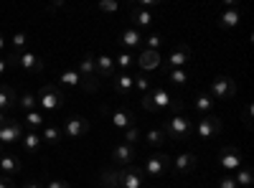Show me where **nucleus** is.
<instances>
[{
    "instance_id": "f257e3e1",
    "label": "nucleus",
    "mask_w": 254,
    "mask_h": 188,
    "mask_svg": "<svg viewBox=\"0 0 254 188\" xmlns=\"http://www.w3.org/2000/svg\"><path fill=\"white\" fill-rule=\"evenodd\" d=\"M160 130L165 132L168 142H186V140H190V135H193V122H190L188 117H183V115H171L163 122Z\"/></svg>"
},
{
    "instance_id": "f03ea898",
    "label": "nucleus",
    "mask_w": 254,
    "mask_h": 188,
    "mask_svg": "<svg viewBox=\"0 0 254 188\" xmlns=\"http://www.w3.org/2000/svg\"><path fill=\"white\" fill-rule=\"evenodd\" d=\"M36 102L38 107L44 112H56L64 107V102H66V94H64L56 84H44L38 92H36Z\"/></svg>"
},
{
    "instance_id": "7ed1b4c3",
    "label": "nucleus",
    "mask_w": 254,
    "mask_h": 188,
    "mask_svg": "<svg viewBox=\"0 0 254 188\" xmlns=\"http://www.w3.org/2000/svg\"><path fill=\"white\" fill-rule=\"evenodd\" d=\"M173 102V94L168 92L163 84H155L150 92H145L140 104H142V110L145 112H160V110H168V104Z\"/></svg>"
},
{
    "instance_id": "20e7f679",
    "label": "nucleus",
    "mask_w": 254,
    "mask_h": 188,
    "mask_svg": "<svg viewBox=\"0 0 254 188\" xmlns=\"http://www.w3.org/2000/svg\"><path fill=\"white\" fill-rule=\"evenodd\" d=\"M8 64H15L18 69H23L26 74H41L44 71V61H41L38 54L33 51H23V54H10Z\"/></svg>"
},
{
    "instance_id": "39448f33",
    "label": "nucleus",
    "mask_w": 254,
    "mask_h": 188,
    "mask_svg": "<svg viewBox=\"0 0 254 188\" xmlns=\"http://www.w3.org/2000/svg\"><path fill=\"white\" fill-rule=\"evenodd\" d=\"M237 81L226 76V74H219L214 81H211V87H208V97L211 99H231V97H237Z\"/></svg>"
},
{
    "instance_id": "423d86ee",
    "label": "nucleus",
    "mask_w": 254,
    "mask_h": 188,
    "mask_svg": "<svg viewBox=\"0 0 254 188\" xmlns=\"http://www.w3.org/2000/svg\"><path fill=\"white\" fill-rule=\"evenodd\" d=\"M221 130H224V120H221L219 115H214V112H208V115H203V117L198 120L196 135H198L201 140H211V137H216Z\"/></svg>"
},
{
    "instance_id": "0eeeda50",
    "label": "nucleus",
    "mask_w": 254,
    "mask_h": 188,
    "mask_svg": "<svg viewBox=\"0 0 254 188\" xmlns=\"http://www.w3.org/2000/svg\"><path fill=\"white\" fill-rule=\"evenodd\" d=\"M171 155L168 153H155V155H150L145 163H142V171L147 173V176H153V178H158V176H165L168 171H171Z\"/></svg>"
},
{
    "instance_id": "6e6552de",
    "label": "nucleus",
    "mask_w": 254,
    "mask_h": 188,
    "mask_svg": "<svg viewBox=\"0 0 254 188\" xmlns=\"http://www.w3.org/2000/svg\"><path fill=\"white\" fill-rule=\"evenodd\" d=\"M89 120L87 117H81V115H74V117H69L66 122H64V127H61V132L66 135V137H71V140H76V137H84L89 132Z\"/></svg>"
},
{
    "instance_id": "1a4fd4ad",
    "label": "nucleus",
    "mask_w": 254,
    "mask_h": 188,
    "mask_svg": "<svg viewBox=\"0 0 254 188\" xmlns=\"http://www.w3.org/2000/svg\"><path fill=\"white\" fill-rule=\"evenodd\" d=\"M190 59H193L190 49H188L186 44H178V46L171 51V56H168V59L163 61V69H165V71H171V69H183Z\"/></svg>"
},
{
    "instance_id": "9d476101",
    "label": "nucleus",
    "mask_w": 254,
    "mask_h": 188,
    "mask_svg": "<svg viewBox=\"0 0 254 188\" xmlns=\"http://www.w3.org/2000/svg\"><path fill=\"white\" fill-rule=\"evenodd\" d=\"M137 158V145H127V142H120L117 148L112 150V163L115 168H127V165H132Z\"/></svg>"
},
{
    "instance_id": "9b49d317",
    "label": "nucleus",
    "mask_w": 254,
    "mask_h": 188,
    "mask_svg": "<svg viewBox=\"0 0 254 188\" xmlns=\"http://www.w3.org/2000/svg\"><path fill=\"white\" fill-rule=\"evenodd\" d=\"M216 160H219V165H221L224 171H239L242 168V153H239V148H234V145L221 148L219 155H216Z\"/></svg>"
},
{
    "instance_id": "f8f14e48",
    "label": "nucleus",
    "mask_w": 254,
    "mask_h": 188,
    "mask_svg": "<svg viewBox=\"0 0 254 188\" xmlns=\"http://www.w3.org/2000/svg\"><path fill=\"white\" fill-rule=\"evenodd\" d=\"M171 168H173L176 173H181V176H186V173H193V171L198 168V153L188 150V153L176 155V158L171 160Z\"/></svg>"
},
{
    "instance_id": "ddd939ff",
    "label": "nucleus",
    "mask_w": 254,
    "mask_h": 188,
    "mask_svg": "<svg viewBox=\"0 0 254 188\" xmlns=\"http://www.w3.org/2000/svg\"><path fill=\"white\" fill-rule=\"evenodd\" d=\"M120 171V188H142L145 181H142V168L137 165H127V168H117Z\"/></svg>"
},
{
    "instance_id": "4468645a",
    "label": "nucleus",
    "mask_w": 254,
    "mask_h": 188,
    "mask_svg": "<svg viewBox=\"0 0 254 188\" xmlns=\"http://www.w3.org/2000/svg\"><path fill=\"white\" fill-rule=\"evenodd\" d=\"M23 137V122L18 120H8L3 127H0V145H15Z\"/></svg>"
},
{
    "instance_id": "2eb2a0df",
    "label": "nucleus",
    "mask_w": 254,
    "mask_h": 188,
    "mask_svg": "<svg viewBox=\"0 0 254 188\" xmlns=\"http://www.w3.org/2000/svg\"><path fill=\"white\" fill-rule=\"evenodd\" d=\"M110 117H112V125H115L117 130H127V127H132V125H137L135 112H132V110H127V107H117V110H112Z\"/></svg>"
},
{
    "instance_id": "dca6fc26",
    "label": "nucleus",
    "mask_w": 254,
    "mask_h": 188,
    "mask_svg": "<svg viewBox=\"0 0 254 188\" xmlns=\"http://www.w3.org/2000/svg\"><path fill=\"white\" fill-rule=\"evenodd\" d=\"M94 64H97V76H99V79H115V76H117L115 59H112L110 54H99V56H94Z\"/></svg>"
},
{
    "instance_id": "f3484780",
    "label": "nucleus",
    "mask_w": 254,
    "mask_h": 188,
    "mask_svg": "<svg viewBox=\"0 0 254 188\" xmlns=\"http://www.w3.org/2000/svg\"><path fill=\"white\" fill-rule=\"evenodd\" d=\"M18 107V94L10 84L0 81V112H15Z\"/></svg>"
},
{
    "instance_id": "a211bd4d",
    "label": "nucleus",
    "mask_w": 254,
    "mask_h": 188,
    "mask_svg": "<svg viewBox=\"0 0 254 188\" xmlns=\"http://www.w3.org/2000/svg\"><path fill=\"white\" fill-rule=\"evenodd\" d=\"M130 20H132V28H145V26H150L153 23V10L150 8H142L137 3L130 5Z\"/></svg>"
},
{
    "instance_id": "6ab92c4d",
    "label": "nucleus",
    "mask_w": 254,
    "mask_h": 188,
    "mask_svg": "<svg viewBox=\"0 0 254 188\" xmlns=\"http://www.w3.org/2000/svg\"><path fill=\"white\" fill-rule=\"evenodd\" d=\"M163 64V59H160V51H150V49H145L137 54V66L142 71H153Z\"/></svg>"
},
{
    "instance_id": "aec40b11",
    "label": "nucleus",
    "mask_w": 254,
    "mask_h": 188,
    "mask_svg": "<svg viewBox=\"0 0 254 188\" xmlns=\"http://www.w3.org/2000/svg\"><path fill=\"white\" fill-rule=\"evenodd\" d=\"M112 81H115L112 87H115V92H117L120 97H130L132 89H135V74H125V71H122V74H117Z\"/></svg>"
},
{
    "instance_id": "412c9836",
    "label": "nucleus",
    "mask_w": 254,
    "mask_h": 188,
    "mask_svg": "<svg viewBox=\"0 0 254 188\" xmlns=\"http://www.w3.org/2000/svg\"><path fill=\"white\" fill-rule=\"evenodd\" d=\"M23 171V163H20V158L18 155H10V153H5V155H0V173L3 176H15V173H20Z\"/></svg>"
},
{
    "instance_id": "4be33fe9",
    "label": "nucleus",
    "mask_w": 254,
    "mask_h": 188,
    "mask_svg": "<svg viewBox=\"0 0 254 188\" xmlns=\"http://www.w3.org/2000/svg\"><path fill=\"white\" fill-rule=\"evenodd\" d=\"M115 66L122 69L125 74H132V69L137 66V56H135L132 51H117V56H115Z\"/></svg>"
},
{
    "instance_id": "5701e85b",
    "label": "nucleus",
    "mask_w": 254,
    "mask_h": 188,
    "mask_svg": "<svg viewBox=\"0 0 254 188\" xmlns=\"http://www.w3.org/2000/svg\"><path fill=\"white\" fill-rule=\"evenodd\" d=\"M239 20H242V13H239V8H234V5H229L221 15H219V28H237L239 26Z\"/></svg>"
},
{
    "instance_id": "b1692460",
    "label": "nucleus",
    "mask_w": 254,
    "mask_h": 188,
    "mask_svg": "<svg viewBox=\"0 0 254 188\" xmlns=\"http://www.w3.org/2000/svg\"><path fill=\"white\" fill-rule=\"evenodd\" d=\"M120 44H122L127 51H135V49L142 44V36H140L137 28H125V31L120 33Z\"/></svg>"
},
{
    "instance_id": "393cba45",
    "label": "nucleus",
    "mask_w": 254,
    "mask_h": 188,
    "mask_svg": "<svg viewBox=\"0 0 254 188\" xmlns=\"http://www.w3.org/2000/svg\"><path fill=\"white\" fill-rule=\"evenodd\" d=\"M99 188H120V171L115 168H104L102 173H99V183H97Z\"/></svg>"
},
{
    "instance_id": "a878e982",
    "label": "nucleus",
    "mask_w": 254,
    "mask_h": 188,
    "mask_svg": "<svg viewBox=\"0 0 254 188\" xmlns=\"http://www.w3.org/2000/svg\"><path fill=\"white\" fill-rule=\"evenodd\" d=\"M64 140V132L59 125H44V135H41V142H46V145H59Z\"/></svg>"
},
{
    "instance_id": "bb28decb",
    "label": "nucleus",
    "mask_w": 254,
    "mask_h": 188,
    "mask_svg": "<svg viewBox=\"0 0 254 188\" xmlns=\"http://www.w3.org/2000/svg\"><path fill=\"white\" fill-rule=\"evenodd\" d=\"M56 81H59L61 87H79V84H81V76H79L76 69H64V71L56 76Z\"/></svg>"
},
{
    "instance_id": "cd10ccee",
    "label": "nucleus",
    "mask_w": 254,
    "mask_h": 188,
    "mask_svg": "<svg viewBox=\"0 0 254 188\" xmlns=\"http://www.w3.org/2000/svg\"><path fill=\"white\" fill-rule=\"evenodd\" d=\"M165 142H168V137L160 127H150L145 132V145H150V148H163Z\"/></svg>"
},
{
    "instance_id": "c85d7f7f",
    "label": "nucleus",
    "mask_w": 254,
    "mask_h": 188,
    "mask_svg": "<svg viewBox=\"0 0 254 188\" xmlns=\"http://www.w3.org/2000/svg\"><path fill=\"white\" fill-rule=\"evenodd\" d=\"M28 44H31V33H26V31H18V33H13V38H10L13 54H23Z\"/></svg>"
},
{
    "instance_id": "c756f323",
    "label": "nucleus",
    "mask_w": 254,
    "mask_h": 188,
    "mask_svg": "<svg viewBox=\"0 0 254 188\" xmlns=\"http://www.w3.org/2000/svg\"><path fill=\"white\" fill-rule=\"evenodd\" d=\"M36 104H38L36 102V94L33 92H23V94H18V107L15 110H20V112L26 115V112H33L36 110Z\"/></svg>"
},
{
    "instance_id": "7c9ffc66",
    "label": "nucleus",
    "mask_w": 254,
    "mask_h": 188,
    "mask_svg": "<svg viewBox=\"0 0 254 188\" xmlns=\"http://www.w3.org/2000/svg\"><path fill=\"white\" fill-rule=\"evenodd\" d=\"M20 145H23V150H26V153H36V150L41 148V137L36 135V130L23 132V137H20Z\"/></svg>"
},
{
    "instance_id": "2f4dec72",
    "label": "nucleus",
    "mask_w": 254,
    "mask_h": 188,
    "mask_svg": "<svg viewBox=\"0 0 254 188\" xmlns=\"http://www.w3.org/2000/svg\"><path fill=\"white\" fill-rule=\"evenodd\" d=\"M23 120H26V125H28L31 130H36V127H44V125L49 122V120H46V115H44V112H38V110L26 112V115H23Z\"/></svg>"
},
{
    "instance_id": "473e14b6",
    "label": "nucleus",
    "mask_w": 254,
    "mask_h": 188,
    "mask_svg": "<svg viewBox=\"0 0 254 188\" xmlns=\"http://www.w3.org/2000/svg\"><path fill=\"white\" fill-rule=\"evenodd\" d=\"M165 74H168V81L176 84V87H183V84H188V81H190V74L186 69H171V71H165Z\"/></svg>"
},
{
    "instance_id": "72a5a7b5",
    "label": "nucleus",
    "mask_w": 254,
    "mask_h": 188,
    "mask_svg": "<svg viewBox=\"0 0 254 188\" xmlns=\"http://www.w3.org/2000/svg\"><path fill=\"white\" fill-rule=\"evenodd\" d=\"M211 107H214V99L208 97V92H198V94H196V112L208 115V112H211Z\"/></svg>"
},
{
    "instance_id": "f704fd0d",
    "label": "nucleus",
    "mask_w": 254,
    "mask_h": 188,
    "mask_svg": "<svg viewBox=\"0 0 254 188\" xmlns=\"http://www.w3.org/2000/svg\"><path fill=\"white\" fill-rule=\"evenodd\" d=\"M234 183H237L239 188H252V183H254V173H252L249 168H239Z\"/></svg>"
},
{
    "instance_id": "c9c22d12",
    "label": "nucleus",
    "mask_w": 254,
    "mask_h": 188,
    "mask_svg": "<svg viewBox=\"0 0 254 188\" xmlns=\"http://www.w3.org/2000/svg\"><path fill=\"white\" fill-rule=\"evenodd\" d=\"M140 137H142V132H140L137 125H132V127H127V130H122V142H127V145H137Z\"/></svg>"
},
{
    "instance_id": "e433bc0d",
    "label": "nucleus",
    "mask_w": 254,
    "mask_h": 188,
    "mask_svg": "<svg viewBox=\"0 0 254 188\" xmlns=\"http://www.w3.org/2000/svg\"><path fill=\"white\" fill-rule=\"evenodd\" d=\"M135 89H137V92H142V94H145V92H150V89H153L150 79H147L145 74H137V76H135Z\"/></svg>"
},
{
    "instance_id": "4c0bfd02",
    "label": "nucleus",
    "mask_w": 254,
    "mask_h": 188,
    "mask_svg": "<svg viewBox=\"0 0 254 188\" xmlns=\"http://www.w3.org/2000/svg\"><path fill=\"white\" fill-rule=\"evenodd\" d=\"M97 8H99L102 13H117V10H120V3H117V0H102Z\"/></svg>"
},
{
    "instance_id": "58836bf2",
    "label": "nucleus",
    "mask_w": 254,
    "mask_h": 188,
    "mask_svg": "<svg viewBox=\"0 0 254 188\" xmlns=\"http://www.w3.org/2000/svg\"><path fill=\"white\" fill-rule=\"evenodd\" d=\"M145 44H147V49H150V51H158L160 44H163V36H160V33H153V36H147Z\"/></svg>"
},
{
    "instance_id": "ea45409f",
    "label": "nucleus",
    "mask_w": 254,
    "mask_h": 188,
    "mask_svg": "<svg viewBox=\"0 0 254 188\" xmlns=\"http://www.w3.org/2000/svg\"><path fill=\"white\" fill-rule=\"evenodd\" d=\"M183 107H186L183 99H181V97H173V102L168 104V112H171V115H181V112H183Z\"/></svg>"
},
{
    "instance_id": "a19ab883",
    "label": "nucleus",
    "mask_w": 254,
    "mask_h": 188,
    "mask_svg": "<svg viewBox=\"0 0 254 188\" xmlns=\"http://www.w3.org/2000/svg\"><path fill=\"white\" fill-rule=\"evenodd\" d=\"M46 188H71V183L69 181H61V178H54V181L46 183Z\"/></svg>"
},
{
    "instance_id": "79ce46f5",
    "label": "nucleus",
    "mask_w": 254,
    "mask_h": 188,
    "mask_svg": "<svg viewBox=\"0 0 254 188\" xmlns=\"http://www.w3.org/2000/svg\"><path fill=\"white\" fill-rule=\"evenodd\" d=\"M216 188H239L237 183H234V178H219V183H216Z\"/></svg>"
},
{
    "instance_id": "37998d69",
    "label": "nucleus",
    "mask_w": 254,
    "mask_h": 188,
    "mask_svg": "<svg viewBox=\"0 0 254 188\" xmlns=\"http://www.w3.org/2000/svg\"><path fill=\"white\" fill-rule=\"evenodd\" d=\"M0 188H15L13 178H10V176H3V173H0Z\"/></svg>"
},
{
    "instance_id": "c03bdc74",
    "label": "nucleus",
    "mask_w": 254,
    "mask_h": 188,
    "mask_svg": "<svg viewBox=\"0 0 254 188\" xmlns=\"http://www.w3.org/2000/svg\"><path fill=\"white\" fill-rule=\"evenodd\" d=\"M20 188H44V183H38V181H26V183H20Z\"/></svg>"
},
{
    "instance_id": "a18cd8bd",
    "label": "nucleus",
    "mask_w": 254,
    "mask_h": 188,
    "mask_svg": "<svg viewBox=\"0 0 254 188\" xmlns=\"http://www.w3.org/2000/svg\"><path fill=\"white\" fill-rule=\"evenodd\" d=\"M5 71H8V59H3V56H0V79L5 76Z\"/></svg>"
},
{
    "instance_id": "49530a36",
    "label": "nucleus",
    "mask_w": 254,
    "mask_h": 188,
    "mask_svg": "<svg viewBox=\"0 0 254 188\" xmlns=\"http://www.w3.org/2000/svg\"><path fill=\"white\" fill-rule=\"evenodd\" d=\"M8 120H10V117H8V112H0V127H3V125H5Z\"/></svg>"
},
{
    "instance_id": "de8ad7c7",
    "label": "nucleus",
    "mask_w": 254,
    "mask_h": 188,
    "mask_svg": "<svg viewBox=\"0 0 254 188\" xmlns=\"http://www.w3.org/2000/svg\"><path fill=\"white\" fill-rule=\"evenodd\" d=\"M5 49V38H3V33H0V51Z\"/></svg>"
},
{
    "instance_id": "09e8293b",
    "label": "nucleus",
    "mask_w": 254,
    "mask_h": 188,
    "mask_svg": "<svg viewBox=\"0 0 254 188\" xmlns=\"http://www.w3.org/2000/svg\"><path fill=\"white\" fill-rule=\"evenodd\" d=\"M0 155H3V153H0Z\"/></svg>"
}]
</instances>
